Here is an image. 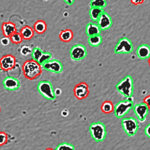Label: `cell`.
Masks as SVG:
<instances>
[{"label":"cell","instance_id":"16","mask_svg":"<svg viewBox=\"0 0 150 150\" xmlns=\"http://www.w3.org/2000/svg\"><path fill=\"white\" fill-rule=\"evenodd\" d=\"M1 29L4 36L9 38L16 32V27L15 23L11 22H5L2 25Z\"/></svg>","mask_w":150,"mask_h":150},{"label":"cell","instance_id":"7","mask_svg":"<svg viewBox=\"0 0 150 150\" xmlns=\"http://www.w3.org/2000/svg\"><path fill=\"white\" fill-rule=\"evenodd\" d=\"M133 50V45L130 39L122 38L119 39L114 47V52L117 54L130 53Z\"/></svg>","mask_w":150,"mask_h":150},{"label":"cell","instance_id":"30","mask_svg":"<svg viewBox=\"0 0 150 150\" xmlns=\"http://www.w3.org/2000/svg\"><path fill=\"white\" fill-rule=\"evenodd\" d=\"M32 52V49L29 46H27V45H24L22 46L21 49V53H22V54L25 56L31 53Z\"/></svg>","mask_w":150,"mask_h":150},{"label":"cell","instance_id":"11","mask_svg":"<svg viewBox=\"0 0 150 150\" xmlns=\"http://www.w3.org/2000/svg\"><path fill=\"white\" fill-rule=\"evenodd\" d=\"M16 58L12 54H6L0 59V66L2 70L8 71L14 68Z\"/></svg>","mask_w":150,"mask_h":150},{"label":"cell","instance_id":"12","mask_svg":"<svg viewBox=\"0 0 150 150\" xmlns=\"http://www.w3.org/2000/svg\"><path fill=\"white\" fill-rule=\"evenodd\" d=\"M74 94L75 97L79 100L86 98L89 94L88 85L84 82H81L76 84L74 88Z\"/></svg>","mask_w":150,"mask_h":150},{"label":"cell","instance_id":"8","mask_svg":"<svg viewBox=\"0 0 150 150\" xmlns=\"http://www.w3.org/2000/svg\"><path fill=\"white\" fill-rule=\"evenodd\" d=\"M87 54V49L86 47L81 44L74 45L70 49V57L74 61L83 60L86 57Z\"/></svg>","mask_w":150,"mask_h":150},{"label":"cell","instance_id":"40","mask_svg":"<svg viewBox=\"0 0 150 150\" xmlns=\"http://www.w3.org/2000/svg\"><path fill=\"white\" fill-rule=\"evenodd\" d=\"M149 112H150V109H149Z\"/></svg>","mask_w":150,"mask_h":150},{"label":"cell","instance_id":"24","mask_svg":"<svg viewBox=\"0 0 150 150\" xmlns=\"http://www.w3.org/2000/svg\"><path fill=\"white\" fill-rule=\"evenodd\" d=\"M54 150H75V147L70 143L63 142L59 144Z\"/></svg>","mask_w":150,"mask_h":150},{"label":"cell","instance_id":"26","mask_svg":"<svg viewBox=\"0 0 150 150\" xmlns=\"http://www.w3.org/2000/svg\"><path fill=\"white\" fill-rule=\"evenodd\" d=\"M10 40L15 44H19L21 43L22 42L23 38L20 33V32H16L13 34H12L10 37H9Z\"/></svg>","mask_w":150,"mask_h":150},{"label":"cell","instance_id":"18","mask_svg":"<svg viewBox=\"0 0 150 150\" xmlns=\"http://www.w3.org/2000/svg\"><path fill=\"white\" fill-rule=\"evenodd\" d=\"M20 33L23 39L30 40L34 36V30L32 27L26 25L21 29Z\"/></svg>","mask_w":150,"mask_h":150},{"label":"cell","instance_id":"21","mask_svg":"<svg viewBox=\"0 0 150 150\" xmlns=\"http://www.w3.org/2000/svg\"><path fill=\"white\" fill-rule=\"evenodd\" d=\"M104 12L103 8H91L90 10V16L93 21H97L101 15Z\"/></svg>","mask_w":150,"mask_h":150},{"label":"cell","instance_id":"1","mask_svg":"<svg viewBox=\"0 0 150 150\" xmlns=\"http://www.w3.org/2000/svg\"><path fill=\"white\" fill-rule=\"evenodd\" d=\"M22 71L25 78L33 80L39 77L42 73V66L33 59L25 61L22 66Z\"/></svg>","mask_w":150,"mask_h":150},{"label":"cell","instance_id":"5","mask_svg":"<svg viewBox=\"0 0 150 150\" xmlns=\"http://www.w3.org/2000/svg\"><path fill=\"white\" fill-rule=\"evenodd\" d=\"M121 125L125 134L129 137L134 136L139 127L137 120L133 117L123 118Z\"/></svg>","mask_w":150,"mask_h":150},{"label":"cell","instance_id":"38","mask_svg":"<svg viewBox=\"0 0 150 150\" xmlns=\"http://www.w3.org/2000/svg\"><path fill=\"white\" fill-rule=\"evenodd\" d=\"M1 107H0V112H1Z\"/></svg>","mask_w":150,"mask_h":150},{"label":"cell","instance_id":"3","mask_svg":"<svg viewBox=\"0 0 150 150\" xmlns=\"http://www.w3.org/2000/svg\"><path fill=\"white\" fill-rule=\"evenodd\" d=\"M89 131L92 138L97 142L104 141L107 135L106 127L100 121L91 123L89 127Z\"/></svg>","mask_w":150,"mask_h":150},{"label":"cell","instance_id":"2","mask_svg":"<svg viewBox=\"0 0 150 150\" xmlns=\"http://www.w3.org/2000/svg\"><path fill=\"white\" fill-rule=\"evenodd\" d=\"M117 90L126 98L132 97L134 91L133 80L128 75L122 79L115 86Z\"/></svg>","mask_w":150,"mask_h":150},{"label":"cell","instance_id":"31","mask_svg":"<svg viewBox=\"0 0 150 150\" xmlns=\"http://www.w3.org/2000/svg\"><path fill=\"white\" fill-rule=\"evenodd\" d=\"M9 41H10L9 38L6 37V36H4V38H1V43L4 46L8 45L9 43Z\"/></svg>","mask_w":150,"mask_h":150},{"label":"cell","instance_id":"22","mask_svg":"<svg viewBox=\"0 0 150 150\" xmlns=\"http://www.w3.org/2000/svg\"><path fill=\"white\" fill-rule=\"evenodd\" d=\"M88 43L92 47H97L102 43V37L100 35L88 36Z\"/></svg>","mask_w":150,"mask_h":150},{"label":"cell","instance_id":"27","mask_svg":"<svg viewBox=\"0 0 150 150\" xmlns=\"http://www.w3.org/2000/svg\"><path fill=\"white\" fill-rule=\"evenodd\" d=\"M43 53V52L42 51V50L39 47H36L33 48V49L32 50V59L38 62Z\"/></svg>","mask_w":150,"mask_h":150},{"label":"cell","instance_id":"29","mask_svg":"<svg viewBox=\"0 0 150 150\" xmlns=\"http://www.w3.org/2000/svg\"><path fill=\"white\" fill-rule=\"evenodd\" d=\"M8 139V135L5 132H0V146H3L5 145Z\"/></svg>","mask_w":150,"mask_h":150},{"label":"cell","instance_id":"6","mask_svg":"<svg viewBox=\"0 0 150 150\" xmlns=\"http://www.w3.org/2000/svg\"><path fill=\"white\" fill-rule=\"evenodd\" d=\"M37 88L39 93L45 98L52 101L56 99V95L55 94V91L52 83L49 81H40L38 83Z\"/></svg>","mask_w":150,"mask_h":150},{"label":"cell","instance_id":"28","mask_svg":"<svg viewBox=\"0 0 150 150\" xmlns=\"http://www.w3.org/2000/svg\"><path fill=\"white\" fill-rule=\"evenodd\" d=\"M51 58H52V54L50 53H49V52H43L42 53V56H40V57L39 58V59L38 60V62L42 66L45 63H46V62L50 60Z\"/></svg>","mask_w":150,"mask_h":150},{"label":"cell","instance_id":"33","mask_svg":"<svg viewBox=\"0 0 150 150\" xmlns=\"http://www.w3.org/2000/svg\"><path fill=\"white\" fill-rule=\"evenodd\" d=\"M143 102L144 103H145L146 104V105L149 107V108L150 109V95H148L147 96H146L144 98V101Z\"/></svg>","mask_w":150,"mask_h":150},{"label":"cell","instance_id":"17","mask_svg":"<svg viewBox=\"0 0 150 150\" xmlns=\"http://www.w3.org/2000/svg\"><path fill=\"white\" fill-rule=\"evenodd\" d=\"M86 32L88 36H91L96 35H100L101 30L97 23L90 22L86 26Z\"/></svg>","mask_w":150,"mask_h":150},{"label":"cell","instance_id":"23","mask_svg":"<svg viewBox=\"0 0 150 150\" xmlns=\"http://www.w3.org/2000/svg\"><path fill=\"white\" fill-rule=\"evenodd\" d=\"M114 105L111 101H105L101 106V111L105 114H109L114 111Z\"/></svg>","mask_w":150,"mask_h":150},{"label":"cell","instance_id":"32","mask_svg":"<svg viewBox=\"0 0 150 150\" xmlns=\"http://www.w3.org/2000/svg\"><path fill=\"white\" fill-rule=\"evenodd\" d=\"M144 132L146 137L150 138V123L145 126L144 128Z\"/></svg>","mask_w":150,"mask_h":150},{"label":"cell","instance_id":"4","mask_svg":"<svg viewBox=\"0 0 150 150\" xmlns=\"http://www.w3.org/2000/svg\"><path fill=\"white\" fill-rule=\"evenodd\" d=\"M131 98L121 100L114 105L113 111L117 118H122L133 108L134 103Z\"/></svg>","mask_w":150,"mask_h":150},{"label":"cell","instance_id":"39","mask_svg":"<svg viewBox=\"0 0 150 150\" xmlns=\"http://www.w3.org/2000/svg\"><path fill=\"white\" fill-rule=\"evenodd\" d=\"M1 66H0V71H1Z\"/></svg>","mask_w":150,"mask_h":150},{"label":"cell","instance_id":"25","mask_svg":"<svg viewBox=\"0 0 150 150\" xmlns=\"http://www.w3.org/2000/svg\"><path fill=\"white\" fill-rule=\"evenodd\" d=\"M106 6V0H91L90 1L91 8H99L104 9Z\"/></svg>","mask_w":150,"mask_h":150},{"label":"cell","instance_id":"15","mask_svg":"<svg viewBox=\"0 0 150 150\" xmlns=\"http://www.w3.org/2000/svg\"><path fill=\"white\" fill-rule=\"evenodd\" d=\"M136 53L139 59H148L150 57V46L147 44H142L137 47Z\"/></svg>","mask_w":150,"mask_h":150},{"label":"cell","instance_id":"19","mask_svg":"<svg viewBox=\"0 0 150 150\" xmlns=\"http://www.w3.org/2000/svg\"><path fill=\"white\" fill-rule=\"evenodd\" d=\"M73 36H74L73 32L70 29L62 30V31H60L59 33L60 39L64 42H70L73 38Z\"/></svg>","mask_w":150,"mask_h":150},{"label":"cell","instance_id":"36","mask_svg":"<svg viewBox=\"0 0 150 150\" xmlns=\"http://www.w3.org/2000/svg\"><path fill=\"white\" fill-rule=\"evenodd\" d=\"M45 150H54V149H52V148H49L46 149Z\"/></svg>","mask_w":150,"mask_h":150},{"label":"cell","instance_id":"20","mask_svg":"<svg viewBox=\"0 0 150 150\" xmlns=\"http://www.w3.org/2000/svg\"><path fill=\"white\" fill-rule=\"evenodd\" d=\"M47 29V25L43 20L37 21L33 25V30L38 34L43 33Z\"/></svg>","mask_w":150,"mask_h":150},{"label":"cell","instance_id":"14","mask_svg":"<svg viewBox=\"0 0 150 150\" xmlns=\"http://www.w3.org/2000/svg\"><path fill=\"white\" fill-rule=\"evenodd\" d=\"M97 24L99 26L101 30L108 29L112 24L111 16L105 12H104L97 21Z\"/></svg>","mask_w":150,"mask_h":150},{"label":"cell","instance_id":"13","mask_svg":"<svg viewBox=\"0 0 150 150\" xmlns=\"http://www.w3.org/2000/svg\"><path fill=\"white\" fill-rule=\"evenodd\" d=\"M2 83L4 88L9 91L17 90L20 88L21 86L20 81L18 79L11 76L5 77Z\"/></svg>","mask_w":150,"mask_h":150},{"label":"cell","instance_id":"35","mask_svg":"<svg viewBox=\"0 0 150 150\" xmlns=\"http://www.w3.org/2000/svg\"><path fill=\"white\" fill-rule=\"evenodd\" d=\"M67 4L71 5L74 4V0H63Z\"/></svg>","mask_w":150,"mask_h":150},{"label":"cell","instance_id":"37","mask_svg":"<svg viewBox=\"0 0 150 150\" xmlns=\"http://www.w3.org/2000/svg\"><path fill=\"white\" fill-rule=\"evenodd\" d=\"M148 63H149V64L150 66V57L148 59Z\"/></svg>","mask_w":150,"mask_h":150},{"label":"cell","instance_id":"34","mask_svg":"<svg viewBox=\"0 0 150 150\" xmlns=\"http://www.w3.org/2000/svg\"><path fill=\"white\" fill-rule=\"evenodd\" d=\"M131 3L135 5H138L143 4L145 0H130Z\"/></svg>","mask_w":150,"mask_h":150},{"label":"cell","instance_id":"10","mask_svg":"<svg viewBox=\"0 0 150 150\" xmlns=\"http://www.w3.org/2000/svg\"><path fill=\"white\" fill-rule=\"evenodd\" d=\"M43 69L56 74L62 72L63 67L60 61L56 59H50L42 65Z\"/></svg>","mask_w":150,"mask_h":150},{"label":"cell","instance_id":"9","mask_svg":"<svg viewBox=\"0 0 150 150\" xmlns=\"http://www.w3.org/2000/svg\"><path fill=\"white\" fill-rule=\"evenodd\" d=\"M134 112L140 122L145 121L147 115L149 112V108L144 102L136 104L133 107Z\"/></svg>","mask_w":150,"mask_h":150}]
</instances>
